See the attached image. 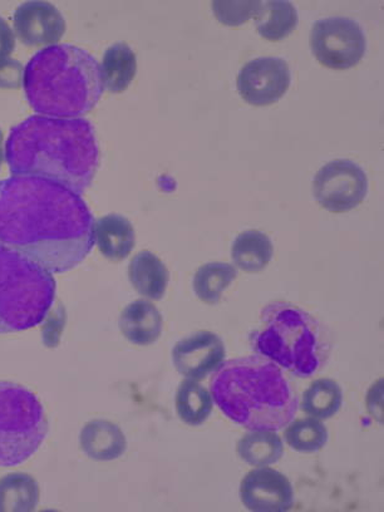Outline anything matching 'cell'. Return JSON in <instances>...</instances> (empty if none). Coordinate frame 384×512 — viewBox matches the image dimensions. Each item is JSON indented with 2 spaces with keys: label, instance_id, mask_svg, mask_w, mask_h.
Here are the masks:
<instances>
[{
  "label": "cell",
  "instance_id": "1",
  "mask_svg": "<svg viewBox=\"0 0 384 512\" xmlns=\"http://www.w3.org/2000/svg\"><path fill=\"white\" fill-rule=\"evenodd\" d=\"M95 219L80 195L57 182L0 181V243L51 274L70 272L95 246Z\"/></svg>",
  "mask_w": 384,
  "mask_h": 512
},
{
  "label": "cell",
  "instance_id": "6",
  "mask_svg": "<svg viewBox=\"0 0 384 512\" xmlns=\"http://www.w3.org/2000/svg\"><path fill=\"white\" fill-rule=\"evenodd\" d=\"M56 287L46 269L0 243V334L39 326L51 312Z\"/></svg>",
  "mask_w": 384,
  "mask_h": 512
},
{
  "label": "cell",
  "instance_id": "11",
  "mask_svg": "<svg viewBox=\"0 0 384 512\" xmlns=\"http://www.w3.org/2000/svg\"><path fill=\"white\" fill-rule=\"evenodd\" d=\"M240 497L250 511L285 512L294 506V490L288 477L265 466L244 477Z\"/></svg>",
  "mask_w": 384,
  "mask_h": 512
},
{
  "label": "cell",
  "instance_id": "31",
  "mask_svg": "<svg viewBox=\"0 0 384 512\" xmlns=\"http://www.w3.org/2000/svg\"><path fill=\"white\" fill-rule=\"evenodd\" d=\"M3 144V132L0 130V169H2L4 159H6V149H4Z\"/></svg>",
  "mask_w": 384,
  "mask_h": 512
},
{
  "label": "cell",
  "instance_id": "24",
  "mask_svg": "<svg viewBox=\"0 0 384 512\" xmlns=\"http://www.w3.org/2000/svg\"><path fill=\"white\" fill-rule=\"evenodd\" d=\"M343 403L341 386L333 379H317L304 392L302 411L317 420H328L337 415Z\"/></svg>",
  "mask_w": 384,
  "mask_h": 512
},
{
  "label": "cell",
  "instance_id": "2",
  "mask_svg": "<svg viewBox=\"0 0 384 512\" xmlns=\"http://www.w3.org/2000/svg\"><path fill=\"white\" fill-rule=\"evenodd\" d=\"M6 159L13 176L57 182L82 196L97 174L100 150L85 118L32 116L12 128Z\"/></svg>",
  "mask_w": 384,
  "mask_h": 512
},
{
  "label": "cell",
  "instance_id": "27",
  "mask_svg": "<svg viewBox=\"0 0 384 512\" xmlns=\"http://www.w3.org/2000/svg\"><path fill=\"white\" fill-rule=\"evenodd\" d=\"M262 2H221L216 0L213 2V11L218 21L225 24V26L236 27L240 24L249 21L251 18L258 16L260 9H262Z\"/></svg>",
  "mask_w": 384,
  "mask_h": 512
},
{
  "label": "cell",
  "instance_id": "17",
  "mask_svg": "<svg viewBox=\"0 0 384 512\" xmlns=\"http://www.w3.org/2000/svg\"><path fill=\"white\" fill-rule=\"evenodd\" d=\"M128 279L142 297L160 300L166 293L170 274L159 256L145 250L136 254L128 265Z\"/></svg>",
  "mask_w": 384,
  "mask_h": 512
},
{
  "label": "cell",
  "instance_id": "29",
  "mask_svg": "<svg viewBox=\"0 0 384 512\" xmlns=\"http://www.w3.org/2000/svg\"><path fill=\"white\" fill-rule=\"evenodd\" d=\"M46 317L47 323L43 327V342L48 348H56L59 337H61L64 324H66V312L62 305H59L51 312V315Z\"/></svg>",
  "mask_w": 384,
  "mask_h": 512
},
{
  "label": "cell",
  "instance_id": "25",
  "mask_svg": "<svg viewBox=\"0 0 384 512\" xmlns=\"http://www.w3.org/2000/svg\"><path fill=\"white\" fill-rule=\"evenodd\" d=\"M238 277L235 267L226 263H208L198 269L194 278V290L204 303L219 302L226 289Z\"/></svg>",
  "mask_w": 384,
  "mask_h": 512
},
{
  "label": "cell",
  "instance_id": "5",
  "mask_svg": "<svg viewBox=\"0 0 384 512\" xmlns=\"http://www.w3.org/2000/svg\"><path fill=\"white\" fill-rule=\"evenodd\" d=\"M250 339L260 356L300 378L312 377L323 368L331 352L328 333L318 320L285 302L265 307Z\"/></svg>",
  "mask_w": 384,
  "mask_h": 512
},
{
  "label": "cell",
  "instance_id": "22",
  "mask_svg": "<svg viewBox=\"0 0 384 512\" xmlns=\"http://www.w3.org/2000/svg\"><path fill=\"white\" fill-rule=\"evenodd\" d=\"M260 36L268 41H282L298 26V12L287 0H272L262 6L255 18Z\"/></svg>",
  "mask_w": 384,
  "mask_h": 512
},
{
  "label": "cell",
  "instance_id": "16",
  "mask_svg": "<svg viewBox=\"0 0 384 512\" xmlns=\"http://www.w3.org/2000/svg\"><path fill=\"white\" fill-rule=\"evenodd\" d=\"M80 446L92 460L113 461L125 454L127 440L125 433L116 423L93 420L82 428Z\"/></svg>",
  "mask_w": 384,
  "mask_h": 512
},
{
  "label": "cell",
  "instance_id": "13",
  "mask_svg": "<svg viewBox=\"0 0 384 512\" xmlns=\"http://www.w3.org/2000/svg\"><path fill=\"white\" fill-rule=\"evenodd\" d=\"M14 31L28 47H52L66 33V21L56 7L47 2H27L17 8Z\"/></svg>",
  "mask_w": 384,
  "mask_h": 512
},
{
  "label": "cell",
  "instance_id": "14",
  "mask_svg": "<svg viewBox=\"0 0 384 512\" xmlns=\"http://www.w3.org/2000/svg\"><path fill=\"white\" fill-rule=\"evenodd\" d=\"M118 326L128 342L146 347L161 337L164 320L154 304L147 300H136L123 309Z\"/></svg>",
  "mask_w": 384,
  "mask_h": 512
},
{
  "label": "cell",
  "instance_id": "28",
  "mask_svg": "<svg viewBox=\"0 0 384 512\" xmlns=\"http://www.w3.org/2000/svg\"><path fill=\"white\" fill-rule=\"evenodd\" d=\"M24 68L16 59L0 61V88L2 90H18L23 85Z\"/></svg>",
  "mask_w": 384,
  "mask_h": 512
},
{
  "label": "cell",
  "instance_id": "20",
  "mask_svg": "<svg viewBox=\"0 0 384 512\" xmlns=\"http://www.w3.org/2000/svg\"><path fill=\"white\" fill-rule=\"evenodd\" d=\"M39 485L32 476L14 472L0 479V512H31L37 509Z\"/></svg>",
  "mask_w": 384,
  "mask_h": 512
},
{
  "label": "cell",
  "instance_id": "30",
  "mask_svg": "<svg viewBox=\"0 0 384 512\" xmlns=\"http://www.w3.org/2000/svg\"><path fill=\"white\" fill-rule=\"evenodd\" d=\"M16 48V38L11 26L0 17V61L7 59Z\"/></svg>",
  "mask_w": 384,
  "mask_h": 512
},
{
  "label": "cell",
  "instance_id": "8",
  "mask_svg": "<svg viewBox=\"0 0 384 512\" xmlns=\"http://www.w3.org/2000/svg\"><path fill=\"white\" fill-rule=\"evenodd\" d=\"M310 47L323 66L333 70H347L361 62L367 43L356 21L333 17L314 23Z\"/></svg>",
  "mask_w": 384,
  "mask_h": 512
},
{
  "label": "cell",
  "instance_id": "12",
  "mask_svg": "<svg viewBox=\"0 0 384 512\" xmlns=\"http://www.w3.org/2000/svg\"><path fill=\"white\" fill-rule=\"evenodd\" d=\"M226 357L224 342L211 332H196L177 342L172 362L182 376L200 381L218 371Z\"/></svg>",
  "mask_w": 384,
  "mask_h": 512
},
{
  "label": "cell",
  "instance_id": "3",
  "mask_svg": "<svg viewBox=\"0 0 384 512\" xmlns=\"http://www.w3.org/2000/svg\"><path fill=\"white\" fill-rule=\"evenodd\" d=\"M210 387L224 415L248 430L278 431L288 426L298 411V397L282 369L264 357L221 364Z\"/></svg>",
  "mask_w": 384,
  "mask_h": 512
},
{
  "label": "cell",
  "instance_id": "18",
  "mask_svg": "<svg viewBox=\"0 0 384 512\" xmlns=\"http://www.w3.org/2000/svg\"><path fill=\"white\" fill-rule=\"evenodd\" d=\"M105 90L120 93L134 81L137 71L136 54L125 42L113 44L105 52L100 66Z\"/></svg>",
  "mask_w": 384,
  "mask_h": 512
},
{
  "label": "cell",
  "instance_id": "4",
  "mask_svg": "<svg viewBox=\"0 0 384 512\" xmlns=\"http://www.w3.org/2000/svg\"><path fill=\"white\" fill-rule=\"evenodd\" d=\"M23 87L33 110L53 118H82L105 90L96 58L71 44L34 54L24 68Z\"/></svg>",
  "mask_w": 384,
  "mask_h": 512
},
{
  "label": "cell",
  "instance_id": "7",
  "mask_svg": "<svg viewBox=\"0 0 384 512\" xmlns=\"http://www.w3.org/2000/svg\"><path fill=\"white\" fill-rule=\"evenodd\" d=\"M48 420L33 392L0 382V467L24 464L46 440Z\"/></svg>",
  "mask_w": 384,
  "mask_h": 512
},
{
  "label": "cell",
  "instance_id": "10",
  "mask_svg": "<svg viewBox=\"0 0 384 512\" xmlns=\"http://www.w3.org/2000/svg\"><path fill=\"white\" fill-rule=\"evenodd\" d=\"M292 81L288 63L278 57L256 58L238 76L240 96L251 106H269L285 95Z\"/></svg>",
  "mask_w": 384,
  "mask_h": 512
},
{
  "label": "cell",
  "instance_id": "9",
  "mask_svg": "<svg viewBox=\"0 0 384 512\" xmlns=\"http://www.w3.org/2000/svg\"><path fill=\"white\" fill-rule=\"evenodd\" d=\"M315 200L331 213H347L366 199V172L351 160L328 162L317 172L313 181Z\"/></svg>",
  "mask_w": 384,
  "mask_h": 512
},
{
  "label": "cell",
  "instance_id": "26",
  "mask_svg": "<svg viewBox=\"0 0 384 512\" xmlns=\"http://www.w3.org/2000/svg\"><path fill=\"white\" fill-rule=\"evenodd\" d=\"M284 438L293 450L313 454L326 446L328 431L317 418L308 417L290 423L284 432Z\"/></svg>",
  "mask_w": 384,
  "mask_h": 512
},
{
  "label": "cell",
  "instance_id": "21",
  "mask_svg": "<svg viewBox=\"0 0 384 512\" xmlns=\"http://www.w3.org/2000/svg\"><path fill=\"white\" fill-rule=\"evenodd\" d=\"M238 455L251 466L277 464L284 455L282 437L273 430H251L238 442Z\"/></svg>",
  "mask_w": 384,
  "mask_h": 512
},
{
  "label": "cell",
  "instance_id": "15",
  "mask_svg": "<svg viewBox=\"0 0 384 512\" xmlns=\"http://www.w3.org/2000/svg\"><path fill=\"white\" fill-rule=\"evenodd\" d=\"M93 236L98 250L112 262H122L135 248L134 226L122 215L110 214L95 221Z\"/></svg>",
  "mask_w": 384,
  "mask_h": 512
},
{
  "label": "cell",
  "instance_id": "19",
  "mask_svg": "<svg viewBox=\"0 0 384 512\" xmlns=\"http://www.w3.org/2000/svg\"><path fill=\"white\" fill-rule=\"evenodd\" d=\"M274 254L272 240L258 230H248L235 239L231 256L236 267L246 273H259L270 263Z\"/></svg>",
  "mask_w": 384,
  "mask_h": 512
},
{
  "label": "cell",
  "instance_id": "23",
  "mask_svg": "<svg viewBox=\"0 0 384 512\" xmlns=\"http://www.w3.org/2000/svg\"><path fill=\"white\" fill-rule=\"evenodd\" d=\"M211 393L194 379H185L176 393V411L186 425L198 427L208 420L213 412Z\"/></svg>",
  "mask_w": 384,
  "mask_h": 512
}]
</instances>
